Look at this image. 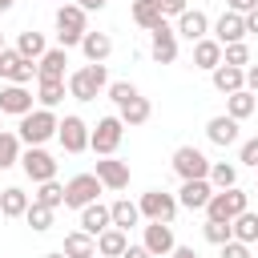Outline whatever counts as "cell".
<instances>
[{
    "label": "cell",
    "instance_id": "6da1fadb",
    "mask_svg": "<svg viewBox=\"0 0 258 258\" xmlns=\"http://www.w3.org/2000/svg\"><path fill=\"white\" fill-rule=\"evenodd\" d=\"M109 89V73H105V64H81L77 73H69V97L73 101H97L101 93Z\"/></svg>",
    "mask_w": 258,
    "mask_h": 258
},
{
    "label": "cell",
    "instance_id": "7a4b0ae2",
    "mask_svg": "<svg viewBox=\"0 0 258 258\" xmlns=\"http://www.w3.org/2000/svg\"><path fill=\"white\" fill-rule=\"evenodd\" d=\"M56 129H60V121L52 109H32L20 117V141L24 145H44L48 137H56Z\"/></svg>",
    "mask_w": 258,
    "mask_h": 258
},
{
    "label": "cell",
    "instance_id": "3957f363",
    "mask_svg": "<svg viewBox=\"0 0 258 258\" xmlns=\"http://www.w3.org/2000/svg\"><path fill=\"white\" fill-rule=\"evenodd\" d=\"M242 210H250V194L230 185V189H214L210 206H206V218H218V222H234Z\"/></svg>",
    "mask_w": 258,
    "mask_h": 258
},
{
    "label": "cell",
    "instance_id": "277c9868",
    "mask_svg": "<svg viewBox=\"0 0 258 258\" xmlns=\"http://www.w3.org/2000/svg\"><path fill=\"white\" fill-rule=\"evenodd\" d=\"M121 137H125V121L121 117H101L93 125V133H89V149L97 157H113L117 145H121Z\"/></svg>",
    "mask_w": 258,
    "mask_h": 258
},
{
    "label": "cell",
    "instance_id": "5b68a950",
    "mask_svg": "<svg viewBox=\"0 0 258 258\" xmlns=\"http://www.w3.org/2000/svg\"><path fill=\"white\" fill-rule=\"evenodd\" d=\"M85 32H89V28H85V8H81V4H60V8H56V40H60V48L81 44Z\"/></svg>",
    "mask_w": 258,
    "mask_h": 258
},
{
    "label": "cell",
    "instance_id": "8992f818",
    "mask_svg": "<svg viewBox=\"0 0 258 258\" xmlns=\"http://www.w3.org/2000/svg\"><path fill=\"white\" fill-rule=\"evenodd\" d=\"M56 165H60V161H56L48 149H40V145H28V149L20 153V169H24V177L36 181V185H40V181H52V177H56Z\"/></svg>",
    "mask_w": 258,
    "mask_h": 258
},
{
    "label": "cell",
    "instance_id": "52a82bcc",
    "mask_svg": "<svg viewBox=\"0 0 258 258\" xmlns=\"http://www.w3.org/2000/svg\"><path fill=\"white\" fill-rule=\"evenodd\" d=\"M101 189H105V185H101L97 173H77V177L64 181V206H69V210H85V206L97 202Z\"/></svg>",
    "mask_w": 258,
    "mask_h": 258
},
{
    "label": "cell",
    "instance_id": "ba28073f",
    "mask_svg": "<svg viewBox=\"0 0 258 258\" xmlns=\"http://www.w3.org/2000/svg\"><path fill=\"white\" fill-rule=\"evenodd\" d=\"M210 157L202 153V149H194V145H181V149H173V173L181 177V181H194V177H210Z\"/></svg>",
    "mask_w": 258,
    "mask_h": 258
},
{
    "label": "cell",
    "instance_id": "9c48e42d",
    "mask_svg": "<svg viewBox=\"0 0 258 258\" xmlns=\"http://www.w3.org/2000/svg\"><path fill=\"white\" fill-rule=\"evenodd\" d=\"M137 206H141V218H149V222H173L181 202L173 194H165V189H145Z\"/></svg>",
    "mask_w": 258,
    "mask_h": 258
},
{
    "label": "cell",
    "instance_id": "30bf717a",
    "mask_svg": "<svg viewBox=\"0 0 258 258\" xmlns=\"http://www.w3.org/2000/svg\"><path fill=\"white\" fill-rule=\"evenodd\" d=\"M0 77H4L8 85H28V81L36 77V60L20 56L16 48H0Z\"/></svg>",
    "mask_w": 258,
    "mask_h": 258
},
{
    "label": "cell",
    "instance_id": "8fae6325",
    "mask_svg": "<svg viewBox=\"0 0 258 258\" xmlns=\"http://www.w3.org/2000/svg\"><path fill=\"white\" fill-rule=\"evenodd\" d=\"M89 133H93V129H89L77 113H69V117L60 121V129H56V141H60L64 153H85V149H89Z\"/></svg>",
    "mask_w": 258,
    "mask_h": 258
},
{
    "label": "cell",
    "instance_id": "7c38bea8",
    "mask_svg": "<svg viewBox=\"0 0 258 258\" xmlns=\"http://www.w3.org/2000/svg\"><path fill=\"white\" fill-rule=\"evenodd\" d=\"M149 36H153V40H149L153 60H157V64H173V60H177V28H169V24L161 20Z\"/></svg>",
    "mask_w": 258,
    "mask_h": 258
},
{
    "label": "cell",
    "instance_id": "4fadbf2b",
    "mask_svg": "<svg viewBox=\"0 0 258 258\" xmlns=\"http://www.w3.org/2000/svg\"><path fill=\"white\" fill-rule=\"evenodd\" d=\"M153 258H165V254H173V246H177V238H173V226L169 222H149L145 226V242H141Z\"/></svg>",
    "mask_w": 258,
    "mask_h": 258
},
{
    "label": "cell",
    "instance_id": "5bb4252c",
    "mask_svg": "<svg viewBox=\"0 0 258 258\" xmlns=\"http://www.w3.org/2000/svg\"><path fill=\"white\" fill-rule=\"evenodd\" d=\"M210 198H214V185H210V177L181 181V189H177V202H181L185 210H206V206H210Z\"/></svg>",
    "mask_w": 258,
    "mask_h": 258
},
{
    "label": "cell",
    "instance_id": "9a60e30c",
    "mask_svg": "<svg viewBox=\"0 0 258 258\" xmlns=\"http://www.w3.org/2000/svg\"><path fill=\"white\" fill-rule=\"evenodd\" d=\"M206 32H210V16H206L202 8H185V12L177 16V36H185L189 44H198Z\"/></svg>",
    "mask_w": 258,
    "mask_h": 258
},
{
    "label": "cell",
    "instance_id": "2e32d148",
    "mask_svg": "<svg viewBox=\"0 0 258 258\" xmlns=\"http://www.w3.org/2000/svg\"><path fill=\"white\" fill-rule=\"evenodd\" d=\"M0 113H12V117L32 113V93L24 85H4L0 89Z\"/></svg>",
    "mask_w": 258,
    "mask_h": 258
},
{
    "label": "cell",
    "instance_id": "e0dca14e",
    "mask_svg": "<svg viewBox=\"0 0 258 258\" xmlns=\"http://www.w3.org/2000/svg\"><path fill=\"white\" fill-rule=\"evenodd\" d=\"M246 36V16L242 12H222L218 16V24H214V40H222V44H234V40H242Z\"/></svg>",
    "mask_w": 258,
    "mask_h": 258
},
{
    "label": "cell",
    "instance_id": "ac0fdd59",
    "mask_svg": "<svg viewBox=\"0 0 258 258\" xmlns=\"http://www.w3.org/2000/svg\"><path fill=\"white\" fill-rule=\"evenodd\" d=\"M97 177H101L105 189H125L129 185V165L117 161V157H101L97 161Z\"/></svg>",
    "mask_w": 258,
    "mask_h": 258
},
{
    "label": "cell",
    "instance_id": "d6986e66",
    "mask_svg": "<svg viewBox=\"0 0 258 258\" xmlns=\"http://www.w3.org/2000/svg\"><path fill=\"white\" fill-rule=\"evenodd\" d=\"M64 64H69V52L64 48H48L36 60V81H64Z\"/></svg>",
    "mask_w": 258,
    "mask_h": 258
},
{
    "label": "cell",
    "instance_id": "ffe728a7",
    "mask_svg": "<svg viewBox=\"0 0 258 258\" xmlns=\"http://www.w3.org/2000/svg\"><path fill=\"white\" fill-rule=\"evenodd\" d=\"M210 81H214V89L218 93H238V89H246V69H238V64H218L214 73H210Z\"/></svg>",
    "mask_w": 258,
    "mask_h": 258
},
{
    "label": "cell",
    "instance_id": "44dd1931",
    "mask_svg": "<svg viewBox=\"0 0 258 258\" xmlns=\"http://www.w3.org/2000/svg\"><path fill=\"white\" fill-rule=\"evenodd\" d=\"M206 137H210L214 145H222V149H226V145H234V141H238V121H234L230 113L210 117V121H206Z\"/></svg>",
    "mask_w": 258,
    "mask_h": 258
},
{
    "label": "cell",
    "instance_id": "7402d4cb",
    "mask_svg": "<svg viewBox=\"0 0 258 258\" xmlns=\"http://www.w3.org/2000/svg\"><path fill=\"white\" fill-rule=\"evenodd\" d=\"M109 226H113V210H109V206L93 202V206H85V210H81V230H85V234H93V238H97V234H105Z\"/></svg>",
    "mask_w": 258,
    "mask_h": 258
},
{
    "label": "cell",
    "instance_id": "603a6c76",
    "mask_svg": "<svg viewBox=\"0 0 258 258\" xmlns=\"http://www.w3.org/2000/svg\"><path fill=\"white\" fill-rule=\"evenodd\" d=\"M81 52H85V60L105 64V60H109V52H113L109 32H85V36H81Z\"/></svg>",
    "mask_w": 258,
    "mask_h": 258
},
{
    "label": "cell",
    "instance_id": "cb8c5ba5",
    "mask_svg": "<svg viewBox=\"0 0 258 258\" xmlns=\"http://www.w3.org/2000/svg\"><path fill=\"white\" fill-rule=\"evenodd\" d=\"M222 64V40H214V36H202L198 44H194V69H206V73H214Z\"/></svg>",
    "mask_w": 258,
    "mask_h": 258
},
{
    "label": "cell",
    "instance_id": "d4e9b609",
    "mask_svg": "<svg viewBox=\"0 0 258 258\" xmlns=\"http://www.w3.org/2000/svg\"><path fill=\"white\" fill-rule=\"evenodd\" d=\"M32 202H28V194L20 189V185H8V189H0V218H24V210H28Z\"/></svg>",
    "mask_w": 258,
    "mask_h": 258
},
{
    "label": "cell",
    "instance_id": "484cf974",
    "mask_svg": "<svg viewBox=\"0 0 258 258\" xmlns=\"http://www.w3.org/2000/svg\"><path fill=\"white\" fill-rule=\"evenodd\" d=\"M125 246H129V238H125L121 226H109L105 234H97V254H101V258H121Z\"/></svg>",
    "mask_w": 258,
    "mask_h": 258
},
{
    "label": "cell",
    "instance_id": "4316f807",
    "mask_svg": "<svg viewBox=\"0 0 258 258\" xmlns=\"http://www.w3.org/2000/svg\"><path fill=\"white\" fill-rule=\"evenodd\" d=\"M64 254L69 258H97V238L85 230H73V234H64Z\"/></svg>",
    "mask_w": 258,
    "mask_h": 258
},
{
    "label": "cell",
    "instance_id": "83f0119b",
    "mask_svg": "<svg viewBox=\"0 0 258 258\" xmlns=\"http://www.w3.org/2000/svg\"><path fill=\"white\" fill-rule=\"evenodd\" d=\"M254 109H258V97H254L250 89H238V93H230V97H226V113H230L234 121H246Z\"/></svg>",
    "mask_w": 258,
    "mask_h": 258
},
{
    "label": "cell",
    "instance_id": "f1b7e54d",
    "mask_svg": "<svg viewBox=\"0 0 258 258\" xmlns=\"http://www.w3.org/2000/svg\"><path fill=\"white\" fill-rule=\"evenodd\" d=\"M133 20H137L141 28H149V32H153V28L165 20V12H161V4H157V0H133Z\"/></svg>",
    "mask_w": 258,
    "mask_h": 258
},
{
    "label": "cell",
    "instance_id": "f546056e",
    "mask_svg": "<svg viewBox=\"0 0 258 258\" xmlns=\"http://www.w3.org/2000/svg\"><path fill=\"white\" fill-rule=\"evenodd\" d=\"M149 113H153V105H149L141 93H137L129 105H121V109H117V117H121L125 125H145V121H149Z\"/></svg>",
    "mask_w": 258,
    "mask_h": 258
},
{
    "label": "cell",
    "instance_id": "4dcf8cb0",
    "mask_svg": "<svg viewBox=\"0 0 258 258\" xmlns=\"http://www.w3.org/2000/svg\"><path fill=\"white\" fill-rule=\"evenodd\" d=\"M109 210H113V226H121V230H129V226H137V222H141V206H137V202H129V198H117Z\"/></svg>",
    "mask_w": 258,
    "mask_h": 258
},
{
    "label": "cell",
    "instance_id": "1f68e13d",
    "mask_svg": "<svg viewBox=\"0 0 258 258\" xmlns=\"http://www.w3.org/2000/svg\"><path fill=\"white\" fill-rule=\"evenodd\" d=\"M16 52H20V56H28V60H40V56L48 52V44H44V36H40V32H32V28H28V32H20V36H16Z\"/></svg>",
    "mask_w": 258,
    "mask_h": 258
},
{
    "label": "cell",
    "instance_id": "d6a6232c",
    "mask_svg": "<svg viewBox=\"0 0 258 258\" xmlns=\"http://www.w3.org/2000/svg\"><path fill=\"white\" fill-rule=\"evenodd\" d=\"M64 81H36V101H40V109H56L60 101H64Z\"/></svg>",
    "mask_w": 258,
    "mask_h": 258
},
{
    "label": "cell",
    "instance_id": "836d02e7",
    "mask_svg": "<svg viewBox=\"0 0 258 258\" xmlns=\"http://www.w3.org/2000/svg\"><path fill=\"white\" fill-rule=\"evenodd\" d=\"M20 133H8V129H0V169H12L16 161H20Z\"/></svg>",
    "mask_w": 258,
    "mask_h": 258
},
{
    "label": "cell",
    "instance_id": "e575fe53",
    "mask_svg": "<svg viewBox=\"0 0 258 258\" xmlns=\"http://www.w3.org/2000/svg\"><path fill=\"white\" fill-rule=\"evenodd\" d=\"M230 226H234V238H238V242H246V246H250V242H258V214L242 210Z\"/></svg>",
    "mask_w": 258,
    "mask_h": 258
},
{
    "label": "cell",
    "instance_id": "d590c367",
    "mask_svg": "<svg viewBox=\"0 0 258 258\" xmlns=\"http://www.w3.org/2000/svg\"><path fill=\"white\" fill-rule=\"evenodd\" d=\"M210 185H214V189H230V185H238V169H234L230 161H214V165H210Z\"/></svg>",
    "mask_w": 258,
    "mask_h": 258
},
{
    "label": "cell",
    "instance_id": "8d00e7d4",
    "mask_svg": "<svg viewBox=\"0 0 258 258\" xmlns=\"http://www.w3.org/2000/svg\"><path fill=\"white\" fill-rule=\"evenodd\" d=\"M24 222H28L36 234H44V230L52 226V206H44V202H32V206L24 210Z\"/></svg>",
    "mask_w": 258,
    "mask_h": 258
},
{
    "label": "cell",
    "instance_id": "74e56055",
    "mask_svg": "<svg viewBox=\"0 0 258 258\" xmlns=\"http://www.w3.org/2000/svg\"><path fill=\"white\" fill-rule=\"evenodd\" d=\"M32 202H44V206H52V210H56V206H64V185H60L56 177H52V181H40Z\"/></svg>",
    "mask_w": 258,
    "mask_h": 258
},
{
    "label": "cell",
    "instance_id": "f35d334b",
    "mask_svg": "<svg viewBox=\"0 0 258 258\" xmlns=\"http://www.w3.org/2000/svg\"><path fill=\"white\" fill-rule=\"evenodd\" d=\"M202 234H206V242H214V246H226V242L234 238V226H230V222H218V218H206Z\"/></svg>",
    "mask_w": 258,
    "mask_h": 258
},
{
    "label": "cell",
    "instance_id": "ab89813d",
    "mask_svg": "<svg viewBox=\"0 0 258 258\" xmlns=\"http://www.w3.org/2000/svg\"><path fill=\"white\" fill-rule=\"evenodd\" d=\"M222 64H238V69H246V64H250V48H246V40L222 44Z\"/></svg>",
    "mask_w": 258,
    "mask_h": 258
},
{
    "label": "cell",
    "instance_id": "60d3db41",
    "mask_svg": "<svg viewBox=\"0 0 258 258\" xmlns=\"http://www.w3.org/2000/svg\"><path fill=\"white\" fill-rule=\"evenodd\" d=\"M133 97H137V89H133L129 81H109V101H113L117 109H121V105H129Z\"/></svg>",
    "mask_w": 258,
    "mask_h": 258
},
{
    "label": "cell",
    "instance_id": "b9f144b4",
    "mask_svg": "<svg viewBox=\"0 0 258 258\" xmlns=\"http://www.w3.org/2000/svg\"><path fill=\"white\" fill-rule=\"evenodd\" d=\"M238 161H242V165H254V169H258V137L242 141V149H238Z\"/></svg>",
    "mask_w": 258,
    "mask_h": 258
},
{
    "label": "cell",
    "instance_id": "7bdbcfd3",
    "mask_svg": "<svg viewBox=\"0 0 258 258\" xmlns=\"http://www.w3.org/2000/svg\"><path fill=\"white\" fill-rule=\"evenodd\" d=\"M222 258H250V246L238 242V238H230V242L222 246Z\"/></svg>",
    "mask_w": 258,
    "mask_h": 258
},
{
    "label": "cell",
    "instance_id": "ee69618b",
    "mask_svg": "<svg viewBox=\"0 0 258 258\" xmlns=\"http://www.w3.org/2000/svg\"><path fill=\"white\" fill-rule=\"evenodd\" d=\"M157 4H161V12H165V16H181V12L189 8V0H157Z\"/></svg>",
    "mask_w": 258,
    "mask_h": 258
},
{
    "label": "cell",
    "instance_id": "f6af8a7d",
    "mask_svg": "<svg viewBox=\"0 0 258 258\" xmlns=\"http://www.w3.org/2000/svg\"><path fill=\"white\" fill-rule=\"evenodd\" d=\"M226 8H230V12H242V16H246V12H254V8H258V0H226Z\"/></svg>",
    "mask_w": 258,
    "mask_h": 258
},
{
    "label": "cell",
    "instance_id": "bcb514c9",
    "mask_svg": "<svg viewBox=\"0 0 258 258\" xmlns=\"http://www.w3.org/2000/svg\"><path fill=\"white\" fill-rule=\"evenodd\" d=\"M246 89L258 97V64H246Z\"/></svg>",
    "mask_w": 258,
    "mask_h": 258
},
{
    "label": "cell",
    "instance_id": "7dc6e473",
    "mask_svg": "<svg viewBox=\"0 0 258 258\" xmlns=\"http://www.w3.org/2000/svg\"><path fill=\"white\" fill-rule=\"evenodd\" d=\"M121 258H153V254H149L145 246H125V254H121Z\"/></svg>",
    "mask_w": 258,
    "mask_h": 258
},
{
    "label": "cell",
    "instance_id": "c3c4849f",
    "mask_svg": "<svg viewBox=\"0 0 258 258\" xmlns=\"http://www.w3.org/2000/svg\"><path fill=\"white\" fill-rule=\"evenodd\" d=\"M173 258H198L194 246H173Z\"/></svg>",
    "mask_w": 258,
    "mask_h": 258
},
{
    "label": "cell",
    "instance_id": "681fc988",
    "mask_svg": "<svg viewBox=\"0 0 258 258\" xmlns=\"http://www.w3.org/2000/svg\"><path fill=\"white\" fill-rule=\"evenodd\" d=\"M77 4H81V8H85V12H97V8H105V4H109V0H77Z\"/></svg>",
    "mask_w": 258,
    "mask_h": 258
},
{
    "label": "cell",
    "instance_id": "f907efd6",
    "mask_svg": "<svg viewBox=\"0 0 258 258\" xmlns=\"http://www.w3.org/2000/svg\"><path fill=\"white\" fill-rule=\"evenodd\" d=\"M246 32H258V8H254V12H246Z\"/></svg>",
    "mask_w": 258,
    "mask_h": 258
},
{
    "label": "cell",
    "instance_id": "816d5d0a",
    "mask_svg": "<svg viewBox=\"0 0 258 258\" xmlns=\"http://www.w3.org/2000/svg\"><path fill=\"white\" fill-rule=\"evenodd\" d=\"M12 4H16V0H0V12H8V8H12Z\"/></svg>",
    "mask_w": 258,
    "mask_h": 258
},
{
    "label": "cell",
    "instance_id": "f5cc1de1",
    "mask_svg": "<svg viewBox=\"0 0 258 258\" xmlns=\"http://www.w3.org/2000/svg\"><path fill=\"white\" fill-rule=\"evenodd\" d=\"M44 258H69V254H64V250H60V254H44Z\"/></svg>",
    "mask_w": 258,
    "mask_h": 258
},
{
    "label": "cell",
    "instance_id": "db71d44e",
    "mask_svg": "<svg viewBox=\"0 0 258 258\" xmlns=\"http://www.w3.org/2000/svg\"><path fill=\"white\" fill-rule=\"evenodd\" d=\"M0 117H4V113H0ZM0 129H4V125H0Z\"/></svg>",
    "mask_w": 258,
    "mask_h": 258
},
{
    "label": "cell",
    "instance_id": "11a10c76",
    "mask_svg": "<svg viewBox=\"0 0 258 258\" xmlns=\"http://www.w3.org/2000/svg\"><path fill=\"white\" fill-rule=\"evenodd\" d=\"M0 48H4V40H0Z\"/></svg>",
    "mask_w": 258,
    "mask_h": 258
}]
</instances>
